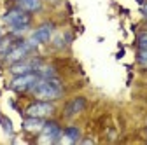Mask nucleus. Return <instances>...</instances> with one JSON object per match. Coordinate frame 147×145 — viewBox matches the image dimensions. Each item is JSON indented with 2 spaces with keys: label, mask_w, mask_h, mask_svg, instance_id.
<instances>
[{
  "label": "nucleus",
  "mask_w": 147,
  "mask_h": 145,
  "mask_svg": "<svg viewBox=\"0 0 147 145\" xmlns=\"http://www.w3.org/2000/svg\"><path fill=\"white\" fill-rule=\"evenodd\" d=\"M32 93L37 100H46V101H54L63 96V86L56 77L42 79L37 82L32 89Z\"/></svg>",
  "instance_id": "nucleus-1"
},
{
  "label": "nucleus",
  "mask_w": 147,
  "mask_h": 145,
  "mask_svg": "<svg viewBox=\"0 0 147 145\" xmlns=\"http://www.w3.org/2000/svg\"><path fill=\"white\" fill-rule=\"evenodd\" d=\"M4 23L11 28V32L14 35H23L28 28H30V21H32V17H30V12L20 9V7H14V9H9L5 14H4Z\"/></svg>",
  "instance_id": "nucleus-2"
},
{
  "label": "nucleus",
  "mask_w": 147,
  "mask_h": 145,
  "mask_svg": "<svg viewBox=\"0 0 147 145\" xmlns=\"http://www.w3.org/2000/svg\"><path fill=\"white\" fill-rule=\"evenodd\" d=\"M35 44L32 42V40H20L11 51H9V54L4 58L9 65H12V63H18V61H21V60H25V58H28L30 54L35 51Z\"/></svg>",
  "instance_id": "nucleus-3"
},
{
  "label": "nucleus",
  "mask_w": 147,
  "mask_h": 145,
  "mask_svg": "<svg viewBox=\"0 0 147 145\" xmlns=\"http://www.w3.org/2000/svg\"><path fill=\"white\" fill-rule=\"evenodd\" d=\"M40 81L39 72H28V74H21V75H14V79L11 81V89L18 93H25V91H32L33 86Z\"/></svg>",
  "instance_id": "nucleus-4"
},
{
  "label": "nucleus",
  "mask_w": 147,
  "mask_h": 145,
  "mask_svg": "<svg viewBox=\"0 0 147 145\" xmlns=\"http://www.w3.org/2000/svg\"><path fill=\"white\" fill-rule=\"evenodd\" d=\"M42 60L40 58H25L18 63L9 65V72L12 75H21V74H28V72H39L42 68Z\"/></svg>",
  "instance_id": "nucleus-5"
},
{
  "label": "nucleus",
  "mask_w": 147,
  "mask_h": 145,
  "mask_svg": "<svg viewBox=\"0 0 147 145\" xmlns=\"http://www.w3.org/2000/svg\"><path fill=\"white\" fill-rule=\"evenodd\" d=\"M53 112H54V105L46 100H39L26 108V115L30 117H49Z\"/></svg>",
  "instance_id": "nucleus-6"
},
{
  "label": "nucleus",
  "mask_w": 147,
  "mask_h": 145,
  "mask_svg": "<svg viewBox=\"0 0 147 145\" xmlns=\"http://www.w3.org/2000/svg\"><path fill=\"white\" fill-rule=\"evenodd\" d=\"M53 33H54V26H53L51 23H44V25H40L37 30H33L30 40H32L35 46H39V44H47V42L51 40V37H53Z\"/></svg>",
  "instance_id": "nucleus-7"
},
{
  "label": "nucleus",
  "mask_w": 147,
  "mask_h": 145,
  "mask_svg": "<svg viewBox=\"0 0 147 145\" xmlns=\"http://www.w3.org/2000/svg\"><path fill=\"white\" fill-rule=\"evenodd\" d=\"M40 133H42L40 140H46V142H56V140H60V136L63 135V130L60 128L58 122L47 121V122L44 124V128H42Z\"/></svg>",
  "instance_id": "nucleus-8"
},
{
  "label": "nucleus",
  "mask_w": 147,
  "mask_h": 145,
  "mask_svg": "<svg viewBox=\"0 0 147 145\" xmlns=\"http://www.w3.org/2000/svg\"><path fill=\"white\" fill-rule=\"evenodd\" d=\"M86 108V98L84 96H76L74 100H70L65 108H63V115L65 117H76L77 114H81Z\"/></svg>",
  "instance_id": "nucleus-9"
},
{
  "label": "nucleus",
  "mask_w": 147,
  "mask_h": 145,
  "mask_svg": "<svg viewBox=\"0 0 147 145\" xmlns=\"http://www.w3.org/2000/svg\"><path fill=\"white\" fill-rule=\"evenodd\" d=\"M21 39L18 37V35H14L12 32L11 33H7V35H2L0 37V58H5L7 54H9V51L20 42Z\"/></svg>",
  "instance_id": "nucleus-10"
},
{
  "label": "nucleus",
  "mask_w": 147,
  "mask_h": 145,
  "mask_svg": "<svg viewBox=\"0 0 147 145\" xmlns=\"http://www.w3.org/2000/svg\"><path fill=\"white\" fill-rule=\"evenodd\" d=\"M44 124H46L44 117H30V115H26V119L23 121V130L30 131V133H37V131H42Z\"/></svg>",
  "instance_id": "nucleus-11"
},
{
  "label": "nucleus",
  "mask_w": 147,
  "mask_h": 145,
  "mask_svg": "<svg viewBox=\"0 0 147 145\" xmlns=\"http://www.w3.org/2000/svg\"><path fill=\"white\" fill-rule=\"evenodd\" d=\"M16 2H18V7L26 11V12H30V14L42 9V2H40V0H16Z\"/></svg>",
  "instance_id": "nucleus-12"
},
{
  "label": "nucleus",
  "mask_w": 147,
  "mask_h": 145,
  "mask_svg": "<svg viewBox=\"0 0 147 145\" xmlns=\"http://www.w3.org/2000/svg\"><path fill=\"white\" fill-rule=\"evenodd\" d=\"M63 142L67 143H74V142H77L81 138V130L76 128V126H68L67 130H63Z\"/></svg>",
  "instance_id": "nucleus-13"
},
{
  "label": "nucleus",
  "mask_w": 147,
  "mask_h": 145,
  "mask_svg": "<svg viewBox=\"0 0 147 145\" xmlns=\"http://www.w3.org/2000/svg\"><path fill=\"white\" fill-rule=\"evenodd\" d=\"M137 44H138V51H147V32L138 33Z\"/></svg>",
  "instance_id": "nucleus-14"
},
{
  "label": "nucleus",
  "mask_w": 147,
  "mask_h": 145,
  "mask_svg": "<svg viewBox=\"0 0 147 145\" xmlns=\"http://www.w3.org/2000/svg\"><path fill=\"white\" fill-rule=\"evenodd\" d=\"M0 122H2L4 131H5L7 135H12V133H14V130H12V122H11L5 115H2V114H0Z\"/></svg>",
  "instance_id": "nucleus-15"
},
{
  "label": "nucleus",
  "mask_w": 147,
  "mask_h": 145,
  "mask_svg": "<svg viewBox=\"0 0 147 145\" xmlns=\"http://www.w3.org/2000/svg\"><path fill=\"white\" fill-rule=\"evenodd\" d=\"M137 61L140 66H147V51H138L137 54Z\"/></svg>",
  "instance_id": "nucleus-16"
},
{
  "label": "nucleus",
  "mask_w": 147,
  "mask_h": 145,
  "mask_svg": "<svg viewBox=\"0 0 147 145\" xmlns=\"http://www.w3.org/2000/svg\"><path fill=\"white\" fill-rule=\"evenodd\" d=\"M142 14L147 17V2H144V4H142Z\"/></svg>",
  "instance_id": "nucleus-17"
},
{
  "label": "nucleus",
  "mask_w": 147,
  "mask_h": 145,
  "mask_svg": "<svg viewBox=\"0 0 147 145\" xmlns=\"http://www.w3.org/2000/svg\"><path fill=\"white\" fill-rule=\"evenodd\" d=\"M137 2H138V4H144V0H137Z\"/></svg>",
  "instance_id": "nucleus-18"
}]
</instances>
